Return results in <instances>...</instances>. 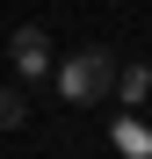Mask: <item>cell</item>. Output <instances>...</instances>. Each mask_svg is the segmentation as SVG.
<instances>
[{
    "instance_id": "obj_1",
    "label": "cell",
    "mask_w": 152,
    "mask_h": 159,
    "mask_svg": "<svg viewBox=\"0 0 152 159\" xmlns=\"http://www.w3.org/2000/svg\"><path fill=\"white\" fill-rule=\"evenodd\" d=\"M51 80H58V94L72 101V109H87V101H101V94L116 87V58L101 43H80L65 65H51Z\"/></svg>"
},
{
    "instance_id": "obj_2",
    "label": "cell",
    "mask_w": 152,
    "mask_h": 159,
    "mask_svg": "<svg viewBox=\"0 0 152 159\" xmlns=\"http://www.w3.org/2000/svg\"><path fill=\"white\" fill-rule=\"evenodd\" d=\"M7 65H15V80H44V72H51V36L36 29V22L7 36Z\"/></svg>"
},
{
    "instance_id": "obj_3",
    "label": "cell",
    "mask_w": 152,
    "mask_h": 159,
    "mask_svg": "<svg viewBox=\"0 0 152 159\" xmlns=\"http://www.w3.org/2000/svg\"><path fill=\"white\" fill-rule=\"evenodd\" d=\"M123 109H145L152 101V65H116V87H109Z\"/></svg>"
},
{
    "instance_id": "obj_4",
    "label": "cell",
    "mask_w": 152,
    "mask_h": 159,
    "mask_svg": "<svg viewBox=\"0 0 152 159\" xmlns=\"http://www.w3.org/2000/svg\"><path fill=\"white\" fill-rule=\"evenodd\" d=\"M22 116H29V101H22L15 87H0V130H22Z\"/></svg>"
},
{
    "instance_id": "obj_5",
    "label": "cell",
    "mask_w": 152,
    "mask_h": 159,
    "mask_svg": "<svg viewBox=\"0 0 152 159\" xmlns=\"http://www.w3.org/2000/svg\"><path fill=\"white\" fill-rule=\"evenodd\" d=\"M116 145H123V152H131V159H145V152H152V138H145V130H138V123H116Z\"/></svg>"
}]
</instances>
